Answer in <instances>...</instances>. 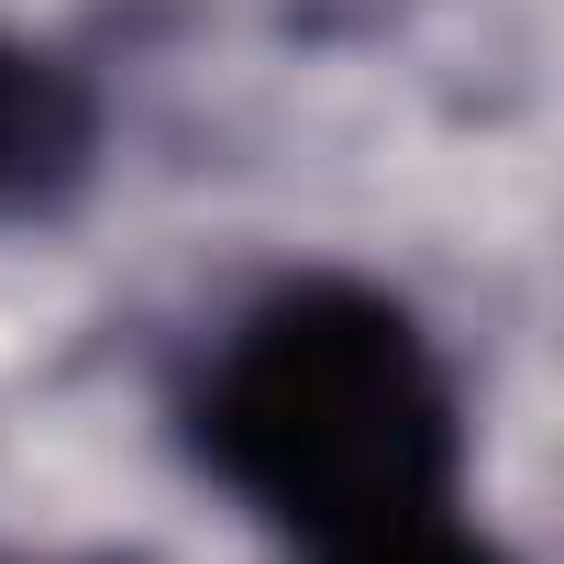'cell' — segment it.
Instances as JSON below:
<instances>
[{
	"label": "cell",
	"mask_w": 564,
	"mask_h": 564,
	"mask_svg": "<svg viewBox=\"0 0 564 564\" xmlns=\"http://www.w3.org/2000/svg\"><path fill=\"white\" fill-rule=\"evenodd\" d=\"M188 443L243 509L300 531L311 553L454 509V476H465L454 377L432 333L366 276L265 289L221 333L188 399Z\"/></svg>",
	"instance_id": "cell-1"
},
{
	"label": "cell",
	"mask_w": 564,
	"mask_h": 564,
	"mask_svg": "<svg viewBox=\"0 0 564 564\" xmlns=\"http://www.w3.org/2000/svg\"><path fill=\"white\" fill-rule=\"evenodd\" d=\"M100 155V100L67 56L0 45V210H56Z\"/></svg>",
	"instance_id": "cell-2"
},
{
	"label": "cell",
	"mask_w": 564,
	"mask_h": 564,
	"mask_svg": "<svg viewBox=\"0 0 564 564\" xmlns=\"http://www.w3.org/2000/svg\"><path fill=\"white\" fill-rule=\"evenodd\" d=\"M322 564H509V553L476 542L454 509H421V520H388V531H366V542H333Z\"/></svg>",
	"instance_id": "cell-3"
}]
</instances>
